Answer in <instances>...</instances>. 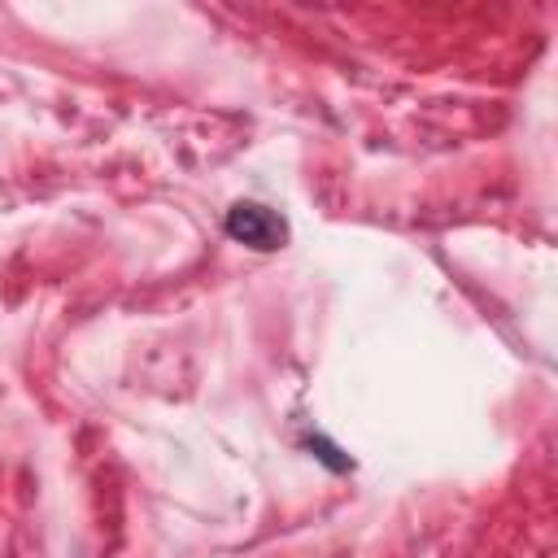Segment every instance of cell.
Instances as JSON below:
<instances>
[{"instance_id":"1","label":"cell","mask_w":558,"mask_h":558,"mask_svg":"<svg viewBox=\"0 0 558 558\" xmlns=\"http://www.w3.org/2000/svg\"><path fill=\"white\" fill-rule=\"evenodd\" d=\"M222 231L253 253H275L288 244V222L262 201H235L222 218Z\"/></svg>"},{"instance_id":"2","label":"cell","mask_w":558,"mask_h":558,"mask_svg":"<svg viewBox=\"0 0 558 558\" xmlns=\"http://www.w3.org/2000/svg\"><path fill=\"white\" fill-rule=\"evenodd\" d=\"M310 449H318V462H327V466H331V471H349V466H353V462H349V458H336V453H340V449H331V445H327V440H323V436H318V440H310Z\"/></svg>"}]
</instances>
